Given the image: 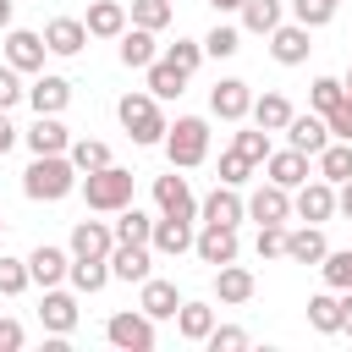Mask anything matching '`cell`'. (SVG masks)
Returning a JSON list of instances; mask_svg holds the SVG:
<instances>
[{
  "mask_svg": "<svg viewBox=\"0 0 352 352\" xmlns=\"http://www.w3.org/2000/svg\"><path fill=\"white\" fill-rule=\"evenodd\" d=\"M231 143H236V148H242L253 165H264V160H270V132H264V126H242Z\"/></svg>",
  "mask_w": 352,
  "mask_h": 352,
  "instance_id": "bcb514c9",
  "label": "cell"
},
{
  "mask_svg": "<svg viewBox=\"0 0 352 352\" xmlns=\"http://www.w3.org/2000/svg\"><path fill=\"white\" fill-rule=\"evenodd\" d=\"M308 324L319 330V336H341V292H314L308 297Z\"/></svg>",
  "mask_w": 352,
  "mask_h": 352,
  "instance_id": "e575fe53",
  "label": "cell"
},
{
  "mask_svg": "<svg viewBox=\"0 0 352 352\" xmlns=\"http://www.w3.org/2000/svg\"><path fill=\"white\" fill-rule=\"evenodd\" d=\"M116 121L126 126V138L138 143V148H154V143H165V110H160V99L148 94V88H132V94H121L116 99Z\"/></svg>",
  "mask_w": 352,
  "mask_h": 352,
  "instance_id": "7a4b0ae2",
  "label": "cell"
},
{
  "mask_svg": "<svg viewBox=\"0 0 352 352\" xmlns=\"http://www.w3.org/2000/svg\"><path fill=\"white\" fill-rule=\"evenodd\" d=\"M242 50V22L231 28V22H214L209 33H204V55H214V60H231Z\"/></svg>",
  "mask_w": 352,
  "mask_h": 352,
  "instance_id": "8d00e7d4",
  "label": "cell"
},
{
  "mask_svg": "<svg viewBox=\"0 0 352 352\" xmlns=\"http://www.w3.org/2000/svg\"><path fill=\"white\" fill-rule=\"evenodd\" d=\"M253 253H258V258H286V226H258Z\"/></svg>",
  "mask_w": 352,
  "mask_h": 352,
  "instance_id": "c3c4849f",
  "label": "cell"
},
{
  "mask_svg": "<svg viewBox=\"0 0 352 352\" xmlns=\"http://www.w3.org/2000/svg\"><path fill=\"white\" fill-rule=\"evenodd\" d=\"M341 99H346V82H341V77H314V82H308V104H314L319 116H330Z\"/></svg>",
  "mask_w": 352,
  "mask_h": 352,
  "instance_id": "b9f144b4",
  "label": "cell"
},
{
  "mask_svg": "<svg viewBox=\"0 0 352 352\" xmlns=\"http://www.w3.org/2000/svg\"><path fill=\"white\" fill-rule=\"evenodd\" d=\"M44 44H50V55L72 60V55H82V44H88V22H77V16H50V22H44Z\"/></svg>",
  "mask_w": 352,
  "mask_h": 352,
  "instance_id": "ffe728a7",
  "label": "cell"
},
{
  "mask_svg": "<svg viewBox=\"0 0 352 352\" xmlns=\"http://www.w3.org/2000/svg\"><path fill=\"white\" fill-rule=\"evenodd\" d=\"M33 286V270H28V258H11L6 248H0V297H22Z\"/></svg>",
  "mask_w": 352,
  "mask_h": 352,
  "instance_id": "f35d334b",
  "label": "cell"
},
{
  "mask_svg": "<svg viewBox=\"0 0 352 352\" xmlns=\"http://www.w3.org/2000/svg\"><path fill=\"white\" fill-rule=\"evenodd\" d=\"M44 55H50L44 33H33V28H6V38H0V60H11L22 77H28V72H44Z\"/></svg>",
  "mask_w": 352,
  "mask_h": 352,
  "instance_id": "8992f818",
  "label": "cell"
},
{
  "mask_svg": "<svg viewBox=\"0 0 352 352\" xmlns=\"http://www.w3.org/2000/svg\"><path fill=\"white\" fill-rule=\"evenodd\" d=\"M192 253L204 258V264H231L236 253H242V242H236V226H204L198 236H192Z\"/></svg>",
  "mask_w": 352,
  "mask_h": 352,
  "instance_id": "d6986e66",
  "label": "cell"
},
{
  "mask_svg": "<svg viewBox=\"0 0 352 352\" xmlns=\"http://www.w3.org/2000/svg\"><path fill=\"white\" fill-rule=\"evenodd\" d=\"M314 170H319L324 182H336V187L352 182V143H346V138H330V143L314 154Z\"/></svg>",
  "mask_w": 352,
  "mask_h": 352,
  "instance_id": "4dcf8cb0",
  "label": "cell"
},
{
  "mask_svg": "<svg viewBox=\"0 0 352 352\" xmlns=\"http://www.w3.org/2000/svg\"><path fill=\"white\" fill-rule=\"evenodd\" d=\"M116 55H121V66H132V72H148V66L160 60V33H154V28H138V22H126V33L116 38Z\"/></svg>",
  "mask_w": 352,
  "mask_h": 352,
  "instance_id": "4fadbf2b",
  "label": "cell"
},
{
  "mask_svg": "<svg viewBox=\"0 0 352 352\" xmlns=\"http://www.w3.org/2000/svg\"><path fill=\"white\" fill-rule=\"evenodd\" d=\"M104 341L110 346H121V352H154V319L143 314V308H121V314H110L104 319Z\"/></svg>",
  "mask_w": 352,
  "mask_h": 352,
  "instance_id": "5b68a950",
  "label": "cell"
},
{
  "mask_svg": "<svg viewBox=\"0 0 352 352\" xmlns=\"http://www.w3.org/2000/svg\"><path fill=\"white\" fill-rule=\"evenodd\" d=\"M253 170H258V165H253V160H248L236 143H231V148H220V182H226V187H242Z\"/></svg>",
  "mask_w": 352,
  "mask_h": 352,
  "instance_id": "ee69618b",
  "label": "cell"
},
{
  "mask_svg": "<svg viewBox=\"0 0 352 352\" xmlns=\"http://www.w3.org/2000/svg\"><path fill=\"white\" fill-rule=\"evenodd\" d=\"M110 275L126 280V286H143L154 275V248L148 242H116L110 248Z\"/></svg>",
  "mask_w": 352,
  "mask_h": 352,
  "instance_id": "8fae6325",
  "label": "cell"
},
{
  "mask_svg": "<svg viewBox=\"0 0 352 352\" xmlns=\"http://www.w3.org/2000/svg\"><path fill=\"white\" fill-rule=\"evenodd\" d=\"M204 346H209V352H242V346H248V330H242V324H214Z\"/></svg>",
  "mask_w": 352,
  "mask_h": 352,
  "instance_id": "681fc988",
  "label": "cell"
},
{
  "mask_svg": "<svg viewBox=\"0 0 352 352\" xmlns=\"http://www.w3.org/2000/svg\"><path fill=\"white\" fill-rule=\"evenodd\" d=\"M253 292H258V280H253V270L248 264H220L214 270V297H220V308H242V302H253Z\"/></svg>",
  "mask_w": 352,
  "mask_h": 352,
  "instance_id": "ac0fdd59",
  "label": "cell"
},
{
  "mask_svg": "<svg viewBox=\"0 0 352 352\" xmlns=\"http://www.w3.org/2000/svg\"><path fill=\"white\" fill-rule=\"evenodd\" d=\"M336 214H346V220H352V182H341V187H336Z\"/></svg>",
  "mask_w": 352,
  "mask_h": 352,
  "instance_id": "db71d44e",
  "label": "cell"
},
{
  "mask_svg": "<svg viewBox=\"0 0 352 352\" xmlns=\"http://www.w3.org/2000/svg\"><path fill=\"white\" fill-rule=\"evenodd\" d=\"M154 209L160 214H182V220H198V198H192L187 176H176V165L165 176H154Z\"/></svg>",
  "mask_w": 352,
  "mask_h": 352,
  "instance_id": "30bf717a",
  "label": "cell"
},
{
  "mask_svg": "<svg viewBox=\"0 0 352 352\" xmlns=\"http://www.w3.org/2000/svg\"><path fill=\"white\" fill-rule=\"evenodd\" d=\"M341 82H346V88H352V66H346V77H341Z\"/></svg>",
  "mask_w": 352,
  "mask_h": 352,
  "instance_id": "680465c9",
  "label": "cell"
},
{
  "mask_svg": "<svg viewBox=\"0 0 352 352\" xmlns=\"http://www.w3.org/2000/svg\"><path fill=\"white\" fill-rule=\"evenodd\" d=\"M82 198H88V209L94 214H116V209H126L132 204V170L126 165H104V170H88L82 176Z\"/></svg>",
  "mask_w": 352,
  "mask_h": 352,
  "instance_id": "277c9868",
  "label": "cell"
},
{
  "mask_svg": "<svg viewBox=\"0 0 352 352\" xmlns=\"http://www.w3.org/2000/svg\"><path fill=\"white\" fill-rule=\"evenodd\" d=\"M165 60H176L187 77L204 66V38H176V44H165Z\"/></svg>",
  "mask_w": 352,
  "mask_h": 352,
  "instance_id": "f6af8a7d",
  "label": "cell"
},
{
  "mask_svg": "<svg viewBox=\"0 0 352 352\" xmlns=\"http://www.w3.org/2000/svg\"><path fill=\"white\" fill-rule=\"evenodd\" d=\"M319 275H324L330 292H352V248H330L324 264H319Z\"/></svg>",
  "mask_w": 352,
  "mask_h": 352,
  "instance_id": "ab89813d",
  "label": "cell"
},
{
  "mask_svg": "<svg viewBox=\"0 0 352 352\" xmlns=\"http://www.w3.org/2000/svg\"><path fill=\"white\" fill-rule=\"evenodd\" d=\"M116 242H148L154 236V214H143L138 204H126V209H116Z\"/></svg>",
  "mask_w": 352,
  "mask_h": 352,
  "instance_id": "d590c367",
  "label": "cell"
},
{
  "mask_svg": "<svg viewBox=\"0 0 352 352\" xmlns=\"http://www.w3.org/2000/svg\"><path fill=\"white\" fill-rule=\"evenodd\" d=\"M324 253H330V242H324V226H314V220H302L297 231H286V258L292 264H324Z\"/></svg>",
  "mask_w": 352,
  "mask_h": 352,
  "instance_id": "7402d4cb",
  "label": "cell"
},
{
  "mask_svg": "<svg viewBox=\"0 0 352 352\" xmlns=\"http://www.w3.org/2000/svg\"><path fill=\"white\" fill-rule=\"evenodd\" d=\"M341 336H352V292H341Z\"/></svg>",
  "mask_w": 352,
  "mask_h": 352,
  "instance_id": "11a10c76",
  "label": "cell"
},
{
  "mask_svg": "<svg viewBox=\"0 0 352 352\" xmlns=\"http://www.w3.org/2000/svg\"><path fill=\"white\" fill-rule=\"evenodd\" d=\"M292 214H297V220H314V226H324V220L336 214V182H324V176H308V182L292 192Z\"/></svg>",
  "mask_w": 352,
  "mask_h": 352,
  "instance_id": "9c48e42d",
  "label": "cell"
},
{
  "mask_svg": "<svg viewBox=\"0 0 352 352\" xmlns=\"http://www.w3.org/2000/svg\"><path fill=\"white\" fill-rule=\"evenodd\" d=\"M28 104H33V116H60V110L72 104V82H66L60 72H33Z\"/></svg>",
  "mask_w": 352,
  "mask_h": 352,
  "instance_id": "5bb4252c",
  "label": "cell"
},
{
  "mask_svg": "<svg viewBox=\"0 0 352 352\" xmlns=\"http://www.w3.org/2000/svg\"><path fill=\"white\" fill-rule=\"evenodd\" d=\"M209 330H214V308H209V302H198V297H187V302L176 308V336H182V341H192V346H204V341H209Z\"/></svg>",
  "mask_w": 352,
  "mask_h": 352,
  "instance_id": "f1b7e54d",
  "label": "cell"
},
{
  "mask_svg": "<svg viewBox=\"0 0 352 352\" xmlns=\"http://www.w3.org/2000/svg\"><path fill=\"white\" fill-rule=\"evenodd\" d=\"M28 99V82H22V72L11 66V60H0V110H11V104H22Z\"/></svg>",
  "mask_w": 352,
  "mask_h": 352,
  "instance_id": "7dc6e473",
  "label": "cell"
},
{
  "mask_svg": "<svg viewBox=\"0 0 352 352\" xmlns=\"http://www.w3.org/2000/svg\"><path fill=\"white\" fill-rule=\"evenodd\" d=\"M336 6H341V0H292V22H302V28H330V22H336Z\"/></svg>",
  "mask_w": 352,
  "mask_h": 352,
  "instance_id": "7bdbcfd3",
  "label": "cell"
},
{
  "mask_svg": "<svg viewBox=\"0 0 352 352\" xmlns=\"http://www.w3.org/2000/svg\"><path fill=\"white\" fill-rule=\"evenodd\" d=\"M198 220H204V226H242V220H248V198H242V187H226V182H220V187L198 204Z\"/></svg>",
  "mask_w": 352,
  "mask_h": 352,
  "instance_id": "9a60e30c",
  "label": "cell"
},
{
  "mask_svg": "<svg viewBox=\"0 0 352 352\" xmlns=\"http://www.w3.org/2000/svg\"><path fill=\"white\" fill-rule=\"evenodd\" d=\"M66 280H72V292H82V297H94V292H104L116 275H110V258H72V270H66Z\"/></svg>",
  "mask_w": 352,
  "mask_h": 352,
  "instance_id": "836d02e7",
  "label": "cell"
},
{
  "mask_svg": "<svg viewBox=\"0 0 352 352\" xmlns=\"http://www.w3.org/2000/svg\"><path fill=\"white\" fill-rule=\"evenodd\" d=\"M209 110H214L220 121H231V126H242V121L253 116V88H248L242 77H220V82L209 88Z\"/></svg>",
  "mask_w": 352,
  "mask_h": 352,
  "instance_id": "52a82bcc",
  "label": "cell"
},
{
  "mask_svg": "<svg viewBox=\"0 0 352 352\" xmlns=\"http://www.w3.org/2000/svg\"><path fill=\"white\" fill-rule=\"evenodd\" d=\"M11 11H16V0H0V33L11 28Z\"/></svg>",
  "mask_w": 352,
  "mask_h": 352,
  "instance_id": "9f6ffc18",
  "label": "cell"
},
{
  "mask_svg": "<svg viewBox=\"0 0 352 352\" xmlns=\"http://www.w3.org/2000/svg\"><path fill=\"white\" fill-rule=\"evenodd\" d=\"M16 138H22V132L11 126V110H0V154H11V148H16Z\"/></svg>",
  "mask_w": 352,
  "mask_h": 352,
  "instance_id": "f5cc1de1",
  "label": "cell"
},
{
  "mask_svg": "<svg viewBox=\"0 0 352 352\" xmlns=\"http://www.w3.org/2000/svg\"><path fill=\"white\" fill-rule=\"evenodd\" d=\"M292 116H297V110H292L286 94H275V88H270V94H253V116H248L253 126H264V132H286Z\"/></svg>",
  "mask_w": 352,
  "mask_h": 352,
  "instance_id": "f546056e",
  "label": "cell"
},
{
  "mask_svg": "<svg viewBox=\"0 0 352 352\" xmlns=\"http://www.w3.org/2000/svg\"><path fill=\"white\" fill-rule=\"evenodd\" d=\"M28 341V330H22V319H0V352H16Z\"/></svg>",
  "mask_w": 352,
  "mask_h": 352,
  "instance_id": "816d5d0a",
  "label": "cell"
},
{
  "mask_svg": "<svg viewBox=\"0 0 352 352\" xmlns=\"http://www.w3.org/2000/svg\"><path fill=\"white\" fill-rule=\"evenodd\" d=\"M324 121H330V138H346V143H352V88H346V99H341Z\"/></svg>",
  "mask_w": 352,
  "mask_h": 352,
  "instance_id": "f907efd6",
  "label": "cell"
},
{
  "mask_svg": "<svg viewBox=\"0 0 352 352\" xmlns=\"http://www.w3.org/2000/svg\"><path fill=\"white\" fill-rule=\"evenodd\" d=\"M209 6H214L220 16H226V11H242V0H209Z\"/></svg>",
  "mask_w": 352,
  "mask_h": 352,
  "instance_id": "6f0895ef",
  "label": "cell"
},
{
  "mask_svg": "<svg viewBox=\"0 0 352 352\" xmlns=\"http://www.w3.org/2000/svg\"><path fill=\"white\" fill-rule=\"evenodd\" d=\"M38 324L60 341V336H72L77 330V292H60V286H44V297H38Z\"/></svg>",
  "mask_w": 352,
  "mask_h": 352,
  "instance_id": "7c38bea8",
  "label": "cell"
},
{
  "mask_svg": "<svg viewBox=\"0 0 352 352\" xmlns=\"http://www.w3.org/2000/svg\"><path fill=\"white\" fill-rule=\"evenodd\" d=\"M66 248H72V258H110V248H116V226H110V220H77Z\"/></svg>",
  "mask_w": 352,
  "mask_h": 352,
  "instance_id": "e0dca14e",
  "label": "cell"
},
{
  "mask_svg": "<svg viewBox=\"0 0 352 352\" xmlns=\"http://www.w3.org/2000/svg\"><path fill=\"white\" fill-rule=\"evenodd\" d=\"M126 16H132L138 28H154V33H165L176 11H170V0H132V6H126Z\"/></svg>",
  "mask_w": 352,
  "mask_h": 352,
  "instance_id": "60d3db41",
  "label": "cell"
},
{
  "mask_svg": "<svg viewBox=\"0 0 352 352\" xmlns=\"http://www.w3.org/2000/svg\"><path fill=\"white\" fill-rule=\"evenodd\" d=\"M22 143H28L33 154H66V148H72V132H66L60 116H33V126L22 132Z\"/></svg>",
  "mask_w": 352,
  "mask_h": 352,
  "instance_id": "484cf974",
  "label": "cell"
},
{
  "mask_svg": "<svg viewBox=\"0 0 352 352\" xmlns=\"http://www.w3.org/2000/svg\"><path fill=\"white\" fill-rule=\"evenodd\" d=\"M82 187V170L72 165V154H33V165L22 170V192L33 204H60Z\"/></svg>",
  "mask_w": 352,
  "mask_h": 352,
  "instance_id": "6da1fadb",
  "label": "cell"
},
{
  "mask_svg": "<svg viewBox=\"0 0 352 352\" xmlns=\"http://www.w3.org/2000/svg\"><path fill=\"white\" fill-rule=\"evenodd\" d=\"M308 33H314V28H302V22H280V28L270 33V55H275L280 66H302V60H308V50H314V44H308Z\"/></svg>",
  "mask_w": 352,
  "mask_h": 352,
  "instance_id": "d4e9b609",
  "label": "cell"
},
{
  "mask_svg": "<svg viewBox=\"0 0 352 352\" xmlns=\"http://www.w3.org/2000/svg\"><path fill=\"white\" fill-rule=\"evenodd\" d=\"M0 242H6V214H0Z\"/></svg>",
  "mask_w": 352,
  "mask_h": 352,
  "instance_id": "91938a15",
  "label": "cell"
},
{
  "mask_svg": "<svg viewBox=\"0 0 352 352\" xmlns=\"http://www.w3.org/2000/svg\"><path fill=\"white\" fill-rule=\"evenodd\" d=\"M308 165H314V154H302V148H292V143H286V148H270V160H264V182H275V187L297 192V187L314 176Z\"/></svg>",
  "mask_w": 352,
  "mask_h": 352,
  "instance_id": "ba28073f",
  "label": "cell"
},
{
  "mask_svg": "<svg viewBox=\"0 0 352 352\" xmlns=\"http://www.w3.org/2000/svg\"><path fill=\"white\" fill-rule=\"evenodd\" d=\"M165 160L176 165V170H192V165H204L209 160V121L204 116H176L170 126H165Z\"/></svg>",
  "mask_w": 352,
  "mask_h": 352,
  "instance_id": "3957f363",
  "label": "cell"
},
{
  "mask_svg": "<svg viewBox=\"0 0 352 352\" xmlns=\"http://www.w3.org/2000/svg\"><path fill=\"white\" fill-rule=\"evenodd\" d=\"M28 270H33V286H60L66 270H72V248H55V242H38L28 253Z\"/></svg>",
  "mask_w": 352,
  "mask_h": 352,
  "instance_id": "603a6c76",
  "label": "cell"
},
{
  "mask_svg": "<svg viewBox=\"0 0 352 352\" xmlns=\"http://www.w3.org/2000/svg\"><path fill=\"white\" fill-rule=\"evenodd\" d=\"M242 33H258V38H270L280 22H286V6L280 0H242Z\"/></svg>",
  "mask_w": 352,
  "mask_h": 352,
  "instance_id": "1f68e13d",
  "label": "cell"
},
{
  "mask_svg": "<svg viewBox=\"0 0 352 352\" xmlns=\"http://www.w3.org/2000/svg\"><path fill=\"white\" fill-rule=\"evenodd\" d=\"M286 143H292V148H302V154H319V148L330 143V121H324L319 110H302V116H292V121H286Z\"/></svg>",
  "mask_w": 352,
  "mask_h": 352,
  "instance_id": "4316f807",
  "label": "cell"
},
{
  "mask_svg": "<svg viewBox=\"0 0 352 352\" xmlns=\"http://www.w3.org/2000/svg\"><path fill=\"white\" fill-rule=\"evenodd\" d=\"M182 302H187V297L176 292V280H160V275H148V280H143V292H138V308H143L154 324H160V319H176V308H182Z\"/></svg>",
  "mask_w": 352,
  "mask_h": 352,
  "instance_id": "cb8c5ba5",
  "label": "cell"
},
{
  "mask_svg": "<svg viewBox=\"0 0 352 352\" xmlns=\"http://www.w3.org/2000/svg\"><path fill=\"white\" fill-rule=\"evenodd\" d=\"M143 88H148L160 104H165V99H182V94H187V72H182L176 60H165V55H160V60L148 66V82H143Z\"/></svg>",
  "mask_w": 352,
  "mask_h": 352,
  "instance_id": "d6a6232c",
  "label": "cell"
},
{
  "mask_svg": "<svg viewBox=\"0 0 352 352\" xmlns=\"http://www.w3.org/2000/svg\"><path fill=\"white\" fill-rule=\"evenodd\" d=\"M248 220H258V226H286V220H292V192L275 187V182H264V187L248 198Z\"/></svg>",
  "mask_w": 352,
  "mask_h": 352,
  "instance_id": "44dd1931",
  "label": "cell"
},
{
  "mask_svg": "<svg viewBox=\"0 0 352 352\" xmlns=\"http://www.w3.org/2000/svg\"><path fill=\"white\" fill-rule=\"evenodd\" d=\"M66 154H72V165H77L82 176L110 165V143H99V138H72V148H66Z\"/></svg>",
  "mask_w": 352,
  "mask_h": 352,
  "instance_id": "74e56055",
  "label": "cell"
},
{
  "mask_svg": "<svg viewBox=\"0 0 352 352\" xmlns=\"http://www.w3.org/2000/svg\"><path fill=\"white\" fill-rule=\"evenodd\" d=\"M82 22H88V38H121L132 16H126L121 0H88V16Z\"/></svg>",
  "mask_w": 352,
  "mask_h": 352,
  "instance_id": "83f0119b",
  "label": "cell"
},
{
  "mask_svg": "<svg viewBox=\"0 0 352 352\" xmlns=\"http://www.w3.org/2000/svg\"><path fill=\"white\" fill-rule=\"evenodd\" d=\"M192 220H182V214H154V236H148V248L160 253V258H182V253H192Z\"/></svg>",
  "mask_w": 352,
  "mask_h": 352,
  "instance_id": "2e32d148",
  "label": "cell"
}]
</instances>
